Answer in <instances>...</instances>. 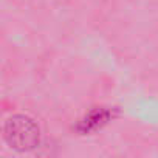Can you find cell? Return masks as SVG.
Segmentation results:
<instances>
[{"label":"cell","mask_w":158,"mask_h":158,"mask_svg":"<svg viewBox=\"0 0 158 158\" xmlns=\"http://www.w3.org/2000/svg\"><path fill=\"white\" fill-rule=\"evenodd\" d=\"M5 141L19 152H27L34 149L40 139L39 126L27 115H13L6 119L3 126Z\"/></svg>","instance_id":"obj_1"}]
</instances>
